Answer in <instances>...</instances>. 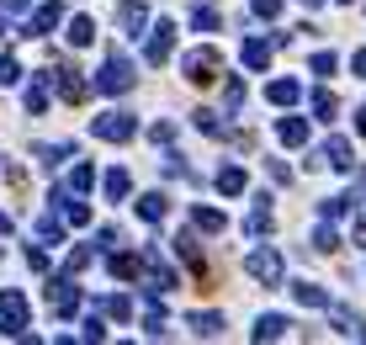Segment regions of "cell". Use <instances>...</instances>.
<instances>
[{"label":"cell","instance_id":"1","mask_svg":"<svg viewBox=\"0 0 366 345\" xmlns=\"http://www.w3.org/2000/svg\"><path fill=\"white\" fill-rule=\"evenodd\" d=\"M22 324H27L22 292H0V330H6V334H22Z\"/></svg>","mask_w":366,"mask_h":345},{"label":"cell","instance_id":"2","mask_svg":"<svg viewBox=\"0 0 366 345\" xmlns=\"http://www.w3.org/2000/svg\"><path fill=\"white\" fill-rule=\"evenodd\" d=\"M128 85H133V64L112 53V64L101 70V91H128Z\"/></svg>","mask_w":366,"mask_h":345},{"label":"cell","instance_id":"3","mask_svg":"<svg viewBox=\"0 0 366 345\" xmlns=\"http://www.w3.org/2000/svg\"><path fill=\"white\" fill-rule=\"evenodd\" d=\"M186 74H191L197 85H207V80L218 74V53H213V48H202V53H191V59H186Z\"/></svg>","mask_w":366,"mask_h":345},{"label":"cell","instance_id":"4","mask_svg":"<svg viewBox=\"0 0 366 345\" xmlns=\"http://www.w3.org/2000/svg\"><path fill=\"white\" fill-rule=\"evenodd\" d=\"M249 271H255L260 282H276V276H282V255H276V250H260V255H249Z\"/></svg>","mask_w":366,"mask_h":345},{"label":"cell","instance_id":"5","mask_svg":"<svg viewBox=\"0 0 366 345\" xmlns=\"http://www.w3.org/2000/svg\"><path fill=\"white\" fill-rule=\"evenodd\" d=\"M170 48H176V32L159 22V32L149 37V64H165V59H170Z\"/></svg>","mask_w":366,"mask_h":345},{"label":"cell","instance_id":"6","mask_svg":"<svg viewBox=\"0 0 366 345\" xmlns=\"http://www.w3.org/2000/svg\"><path fill=\"white\" fill-rule=\"evenodd\" d=\"M96 133H101V138H133V117L112 112V117H101V122H96Z\"/></svg>","mask_w":366,"mask_h":345},{"label":"cell","instance_id":"7","mask_svg":"<svg viewBox=\"0 0 366 345\" xmlns=\"http://www.w3.org/2000/svg\"><path fill=\"white\" fill-rule=\"evenodd\" d=\"M319 160H324V165H340V170H345V165H351V149H345V138L324 143V155H319Z\"/></svg>","mask_w":366,"mask_h":345},{"label":"cell","instance_id":"8","mask_svg":"<svg viewBox=\"0 0 366 345\" xmlns=\"http://www.w3.org/2000/svg\"><path fill=\"white\" fill-rule=\"evenodd\" d=\"M266 59H271V48H266V43H244V64H249V70H266Z\"/></svg>","mask_w":366,"mask_h":345},{"label":"cell","instance_id":"9","mask_svg":"<svg viewBox=\"0 0 366 345\" xmlns=\"http://www.w3.org/2000/svg\"><path fill=\"white\" fill-rule=\"evenodd\" d=\"M276 133H282V143H303V138H308V128H303L297 117H292V122L282 117V128H276Z\"/></svg>","mask_w":366,"mask_h":345},{"label":"cell","instance_id":"10","mask_svg":"<svg viewBox=\"0 0 366 345\" xmlns=\"http://www.w3.org/2000/svg\"><path fill=\"white\" fill-rule=\"evenodd\" d=\"M191 330H197V334H218V330H223V319H218V313H197Z\"/></svg>","mask_w":366,"mask_h":345},{"label":"cell","instance_id":"11","mask_svg":"<svg viewBox=\"0 0 366 345\" xmlns=\"http://www.w3.org/2000/svg\"><path fill=\"white\" fill-rule=\"evenodd\" d=\"M143 218H165V197H159V191H149V197H143V207H138Z\"/></svg>","mask_w":366,"mask_h":345},{"label":"cell","instance_id":"12","mask_svg":"<svg viewBox=\"0 0 366 345\" xmlns=\"http://www.w3.org/2000/svg\"><path fill=\"white\" fill-rule=\"evenodd\" d=\"M107 197H128V170H112L107 176Z\"/></svg>","mask_w":366,"mask_h":345},{"label":"cell","instance_id":"13","mask_svg":"<svg viewBox=\"0 0 366 345\" xmlns=\"http://www.w3.org/2000/svg\"><path fill=\"white\" fill-rule=\"evenodd\" d=\"M70 43H74V48H85V43H91V22H85V16H74V27H70Z\"/></svg>","mask_w":366,"mask_h":345},{"label":"cell","instance_id":"14","mask_svg":"<svg viewBox=\"0 0 366 345\" xmlns=\"http://www.w3.org/2000/svg\"><path fill=\"white\" fill-rule=\"evenodd\" d=\"M271 101H282V107H287V101H297V85L292 80H276L271 85Z\"/></svg>","mask_w":366,"mask_h":345},{"label":"cell","instance_id":"15","mask_svg":"<svg viewBox=\"0 0 366 345\" xmlns=\"http://www.w3.org/2000/svg\"><path fill=\"white\" fill-rule=\"evenodd\" d=\"M282 330H287V324H282V319H276V313H271V319H260V330H255V334H260V340H276V334H282Z\"/></svg>","mask_w":366,"mask_h":345},{"label":"cell","instance_id":"16","mask_svg":"<svg viewBox=\"0 0 366 345\" xmlns=\"http://www.w3.org/2000/svg\"><path fill=\"white\" fill-rule=\"evenodd\" d=\"M218 186H223V191H244V176H239V170H223V176H218Z\"/></svg>","mask_w":366,"mask_h":345},{"label":"cell","instance_id":"17","mask_svg":"<svg viewBox=\"0 0 366 345\" xmlns=\"http://www.w3.org/2000/svg\"><path fill=\"white\" fill-rule=\"evenodd\" d=\"M197 228H207V234H218V228H223V218H218V213H202V207H197Z\"/></svg>","mask_w":366,"mask_h":345},{"label":"cell","instance_id":"18","mask_svg":"<svg viewBox=\"0 0 366 345\" xmlns=\"http://www.w3.org/2000/svg\"><path fill=\"white\" fill-rule=\"evenodd\" d=\"M313 70H319V74H334V53H313Z\"/></svg>","mask_w":366,"mask_h":345},{"label":"cell","instance_id":"19","mask_svg":"<svg viewBox=\"0 0 366 345\" xmlns=\"http://www.w3.org/2000/svg\"><path fill=\"white\" fill-rule=\"evenodd\" d=\"M0 80H6V85L16 80V59H0Z\"/></svg>","mask_w":366,"mask_h":345},{"label":"cell","instance_id":"20","mask_svg":"<svg viewBox=\"0 0 366 345\" xmlns=\"http://www.w3.org/2000/svg\"><path fill=\"white\" fill-rule=\"evenodd\" d=\"M276 6H282V0H255V11H260V16H276Z\"/></svg>","mask_w":366,"mask_h":345},{"label":"cell","instance_id":"21","mask_svg":"<svg viewBox=\"0 0 366 345\" xmlns=\"http://www.w3.org/2000/svg\"><path fill=\"white\" fill-rule=\"evenodd\" d=\"M355 245H366V218H361V223H355Z\"/></svg>","mask_w":366,"mask_h":345},{"label":"cell","instance_id":"22","mask_svg":"<svg viewBox=\"0 0 366 345\" xmlns=\"http://www.w3.org/2000/svg\"><path fill=\"white\" fill-rule=\"evenodd\" d=\"M355 70H361V74H366V53H355Z\"/></svg>","mask_w":366,"mask_h":345},{"label":"cell","instance_id":"23","mask_svg":"<svg viewBox=\"0 0 366 345\" xmlns=\"http://www.w3.org/2000/svg\"><path fill=\"white\" fill-rule=\"evenodd\" d=\"M303 6H319V0H303Z\"/></svg>","mask_w":366,"mask_h":345}]
</instances>
